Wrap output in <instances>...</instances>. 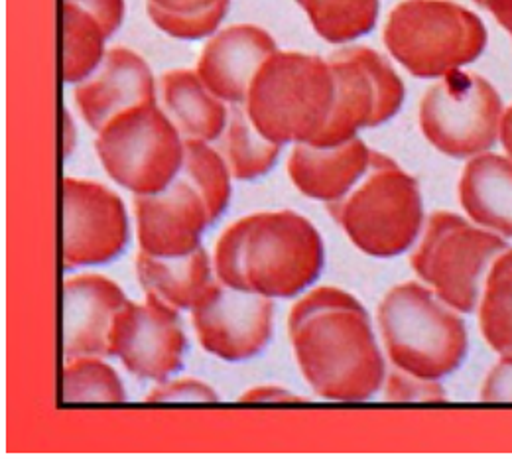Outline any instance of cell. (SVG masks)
Returning a JSON list of instances; mask_svg holds the SVG:
<instances>
[{
  "instance_id": "1",
  "label": "cell",
  "mask_w": 512,
  "mask_h": 459,
  "mask_svg": "<svg viewBox=\"0 0 512 459\" xmlns=\"http://www.w3.org/2000/svg\"><path fill=\"white\" fill-rule=\"evenodd\" d=\"M288 335L314 393L337 402L369 400L383 389L384 359L363 304L335 286L300 298L288 316Z\"/></svg>"
},
{
  "instance_id": "2",
  "label": "cell",
  "mask_w": 512,
  "mask_h": 459,
  "mask_svg": "<svg viewBox=\"0 0 512 459\" xmlns=\"http://www.w3.org/2000/svg\"><path fill=\"white\" fill-rule=\"evenodd\" d=\"M325 247L312 221L296 211H260L229 225L213 255L217 280L266 298H292L318 280Z\"/></svg>"
},
{
  "instance_id": "3",
  "label": "cell",
  "mask_w": 512,
  "mask_h": 459,
  "mask_svg": "<svg viewBox=\"0 0 512 459\" xmlns=\"http://www.w3.org/2000/svg\"><path fill=\"white\" fill-rule=\"evenodd\" d=\"M377 320L386 355L396 369L442 381L467 357L461 314L424 282H402L384 294Z\"/></svg>"
},
{
  "instance_id": "4",
  "label": "cell",
  "mask_w": 512,
  "mask_h": 459,
  "mask_svg": "<svg viewBox=\"0 0 512 459\" xmlns=\"http://www.w3.org/2000/svg\"><path fill=\"white\" fill-rule=\"evenodd\" d=\"M335 103L327 60L300 52H274L256 71L245 109L256 131L276 144L314 142Z\"/></svg>"
},
{
  "instance_id": "5",
  "label": "cell",
  "mask_w": 512,
  "mask_h": 459,
  "mask_svg": "<svg viewBox=\"0 0 512 459\" xmlns=\"http://www.w3.org/2000/svg\"><path fill=\"white\" fill-rule=\"evenodd\" d=\"M327 211L361 253L377 259L408 251L424 225L418 180L377 150L363 180L347 196L327 203Z\"/></svg>"
},
{
  "instance_id": "6",
  "label": "cell",
  "mask_w": 512,
  "mask_h": 459,
  "mask_svg": "<svg viewBox=\"0 0 512 459\" xmlns=\"http://www.w3.org/2000/svg\"><path fill=\"white\" fill-rule=\"evenodd\" d=\"M384 46L414 77L438 79L487 48L483 20L453 0H402L384 24Z\"/></svg>"
},
{
  "instance_id": "7",
  "label": "cell",
  "mask_w": 512,
  "mask_h": 459,
  "mask_svg": "<svg viewBox=\"0 0 512 459\" xmlns=\"http://www.w3.org/2000/svg\"><path fill=\"white\" fill-rule=\"evenodd\" d=\"M509 249L507 239L451 211L428 217L410 264L416 276L459 314L479 306L487 272Z\"/></svg>"
},
{
  "instance_id": "8",
  "label": "cell",
  "mask_w": 512,
  "mask_h": 459,
  "mask_svg": "<svg viewBox=\"0 0 512 459\" xmlns=\"http://www.w3.org/2000/svg\"><path fill=\"white\" fill-rule=\"evenodd\" d=\"M107 176L134 196L166 190L182 172L186 140L156 101L115 115L97 134Z\"/></svg>"
},
{
  "instance_id": "9",
  "label": "cell",
  "mask_w": 512,
  "mask_h": 459,
  "mask_svg": "<svg viewBox=\"0 0 512 459\" xmlns=\"http://www.w3.org/2000/svg\"><path fill=\"white\" fill-rule=\"evenodd\" d=\"M503 113V99L489 79L455 69L428 87L418 121L434 148L449 158L465 160L497 144Z\"/></svg>"
},
{
  "instance_id": "10",
  "label": "cell",
  "mask_w": 512,
  "mask_h": 459,
  "mask_svg": "<svg viewBox=\"0 0 512 459\" xmlns=\"http://www.w3.org/2000/svg\"><path fill=\"white\" fill-rule=\"evenodd\" d=\"M335 79L331 117L314 146H337L357 138L361 129L390 121L404 103V83L383 54L367 46H347L329 54Z\"/></svg>"
},
{
  "instance_id": "11",
  "label": "cell",
  "mask_w": 512,
  "mask_h": 459,
  "mask_svg": "<svg viewBox=\"0 0 512 459\" xmlns=\"http://www.w3.org/2000/svg\"><path fill=\"white\" fill-rule=\"evenodd\" d=\"M128 243L123 199L103 184L79 178L62 182L64 268L109 263Z\"/></svg>"
},
{
  "instance_id": "12",
  "label": "cell",
  "mask_w": 512,
  "mask_h": 459,
  "mask_svg": "<svg viewBox=\"0 0 512 459\" xmlns=\"http://www.w3.org/2000/svg\"><path fill=\"white\" fill-rule=\"evenodd\" d=\"M272 298L211 280L192 308L201 347L229 363L258 355L272 335Z\"/></svg>"
},
{
  "instance_id": "13",
  "label": "cell",
  "mask_w": 512,
  "mask_h": 459,
  "mask_svg": "<svg viewBox=\"0 0 512 459\" xmlns=\"http://www.w3.org/2000/svg\"><path fill=\"white\" fill-rule=\"evenodd\" d=\"M188 339L178 310L154 294L144 304H127L115 316L109 357H119L128 373L156 383L168 381L180 371Z\"/></svg>"
},
{
  "instance_id": "14",
  "label": "cell",
  "mask_w": 512,
  "mask_h": 459,
  "mask_svg": "<svg viewBox=\"0 0 512 459\" xmlns=\"http://www.w3.org/2000/svg\"><path fill=\"white\" fill-rule=\"evenodd\" d=\"M134 211L140 251L152 257H186L197 251L211 223L203 197L182 174L158 194L134 196Z\"/></svg>"
},
{
  "instance_id": "15",
  "label": "cell",
  "mask_w": 512,
  "mask_h": 459,
  "mask_svg": "<svg viewBox=\"0 0 512 459\" xmlns=\"http://www.w3.org/2000/svg\"><path fill=\"white\" fill-rule=\"evenodd\" d=\"M123 288L103 274L65 278L62 288V353L64 359L109 357L115 316L127 304Z\"/></svg>"
},
{
  "instance_id": "16",
  "label": "cell",
  "mask_w": 512,
  "mask_h": 459,
  "mask_svg": "<svg viewBox=\"0 0 512 459\" xmlns=\"http://www.w3.org/2000/svg\"><path fill=\"white\" fill-rule=\"evenodd\" d=\"M278 52L274 38L255 24H233L217 32L201 50L197 75L225 103H245L260 66Z\"/></svg>"
},
{
  "instance_id": "17",
  "label": "cell",
  "mask_w": 512,
  "mask_h": 459,
  "mask_svg": "<svg viewBox=\"0 0 512 459\" xmlns=\"http://www.w3.org/2000/svg\"><path fill=\"white\" fill-rule=\"evenodd\" d=\"M75 87V105L83 121L101 131L115 115L156 101V83L148 64L125 46L107 50L101 66Z\"/></svg>"
},
{
  "instance_id": "18",
  "label": "cell",
  "mask_w": 512,
  "mask_h": 459,
  "mask_svg": "<svg viewBox=\"0 0 512 459\" xmlns=\"http://www.w3.org/2000/svg\"><path fill=\"white\" fill-rule=\"evenodd\" d=\"M373 152L361 138L337 146L300 142L288 158V176L302 196L333 203L363 180L371 168Z\"/></svg>"
},
{
  "instance_id": "19",
  "label": "cell",
  "mask_w": 512,
  "mask_h": 459,
  "mask_svg": "<svg viewBox=\"0 0 512 459\" xmlns=\"http://www.w3.org/2000/svg\"><path fill=\"white\" fill-rule=\"evenodd\" d=\"M459 201L467 217L503 239H512V160L483 152L465 164Z\"/></svg>"
},
{
  "instance_id": "20",
  "label": "cell",
  "mask_w": 512,
  "mask_h": 459,
  "mask_svg": "<svg viewBox=\"0 0 512 459\" xmlns=\"http://www.w3.org/2000/svg\"><path fill=\"white\" fill-rule=\"evenodd\" d=\"M160 95L170 121L186 138L213 142L227 127L225 101L215 97L192 69H172L160 77Z\"/></svg>"
},
{
  "instance_id": "21",
  "label": "cell",
  "mask_w": 512,
  "mask_h": 459,
  "mask_svg": "<svg viewBox=\"0 0 512 459\" xmlns=\"http://www.w3.org/2000/svg\"><path fill=\"white\" fill-rule=\"evenodd\" d=\"M136 276L146 294H154L178 312L192 310L211 282V259L203 247L186 257H152L140 251Z\"/></svg>"
},
{
  "instance_id": "22",
  "label": "cell",
  "mask_w": 512,
  "mask_h": 459,
  "mask_svg": "<svg viewBox=\"0 0 512 459\" xmlns=\"http://www.w3.org/2000/svg\"><path fill=\"white\" fill-rule=\"evenodd\" d=\"M282 144L266 140L249 119L245 107L235 105L229 113V123L219 138L231 176L237 180H255L272 170L280 156Z\"/></svg>"
},
{
  "instance_id": "23",
  "label": "cell",
  "mask_w": 512,
  "mask_h": 459,
  "mask_svg": "<svg viewBox=\"0 0 512 459\" xmlns=\"http://www.w3.org/2000/svg\"><path fill=\"white\" fill-rule=\"evenodd\" d=\"M64 50H62V77L65 83H81L87 79L105 58L107 34L101 22L81 6L64 0Z\"/></svg>"
},
{
  "instance_id": "24",
  "label": "cell",
  "mask_w": 512,
  "mask_h": 459,
  "mask_svg": "<svg viewBox=\"0 0 512 459\" xmlns=\"http://www.w3.org/2000/svg\"><path fill=\"white\" fill-rule=\"evenodd\" d=\"M479 328L493 351L512 355V249L491 264L479 298Z\"/></svg>"
},
{
  "instance_id": "25",
  "label": "cell",
  "mask_w": 512,
  "mask_h": 459,
  "mask_svg": "<svg viewBox=\"0 0 512 459\" xmlns=\"http://www.w3.org/2000/svg\"><path fill=\"white\" fill-rule=\"evenodd\" d=\"M298 4L329 44H347L369 34L379 18V0H298Z\"/></svg>"
},
{
  "instance_id": "26",
  "label": "cell",
  "mask_w": 512,
  "mask_h": 459,
  "mask_svg": "<svg viewBox=\"0 0 512 459\" xmlns=\"http://www.w3.org/2000/svg\"><path fill=\"white\" fill-rule=\"evenodd\" d=\"M180 174L203 197L211 223L219 219L231 199V170L223 154L205 140L186 138L184 166Z\"/></svg>"
},
{
  "instance_id": "27",
  "label": "cell",
  "mask_w": 512,
  "mask_h": 459,
  "mask_svg": "<svg viewBox=\"0 0 512 459\" xmlns=\"http://www.w3.org/2000/svg\"><path fill=\"white\" fill-rule=\"evenodd\" d=\"M127 398L117 371L99 355L65 359L62 369L64 404L75 402H123Z\"/></svg>"
},
{
  "instance_id": "28",
  "label": "cell",
  "mask_w": 512,
  "mask_h": 459,
  "mask_svg": "<svg viewBox=\"0 0 512 459\" xmlns=\"http://www.w3.org/2000/svg\"><path fill=\"white\" fill-rule=\"evenodd\" d=\"M229 2L231 0H221L209 10H203L197 14H174L152 4H146V12L150 20L168 36H174L180 40H199V38L211 36L219 28V24L223 22L229 10Z\"/></svg>"
},
{
  "instance_id": "29",
  "label": "cell",
  "mask_w": 512,
  "mask_h": 459,
  "mask_svg": "<svg viewBox=\"0 0 512 459\" xmlns=\"http://www.w3.org/2000/svg\"><path fill=\"white\" fill-rule=\"evenodd\" d=\"M384 400L394 402H440L446 400V389L440 381L424 379L402 369H396L388 375L384 387Z\"/></svg>"
},
{
  "instance_id": "30",
  "label": "cell",
  "mask_w": 512,
  "mask_h": 459,
  "mask_svg": "<svg viewBox=\"0 0 512 459\" xmlns=\"http://www.w3.org/2000/svg\"><path fill=\"white\" fill-rule=\"evenodd\" d=\"M215 400H219L217 391L193 377L164 381L160 387L146 394V402H215Z\"/></svg>"
},
{
  "instance_id": "31",
  "label": "cell",
  "mask_w": 512,
  "mask_h": 459,
  "mask_svg": "<svg viewBox=\"0 0 512 459\" xmlns=\"http://www.w3.org/2000/svg\"><path fill=\"white\" fill-rule=\"evenodd\" d=\"M479 398L485 402H512V355H501L487 373Z\"/></svg>"
},
{
  "instance_id": "32",
  "label": "cell",
  "mask_w": 512,
  "mask_h": 459,
  "mask_svg": "<svg viewBox=\"0 0 512 459\" xmlns=\"http://www.w3.org/2000/svg\"><path fill=\"white\" fill-rule=\"evenodd\" d=\"M83 10H87L91 16H95L107 38H111L123 24L125 18V0H69Z\"/></svg>"
},
{
  "instance_id": "33",
  "label": "cell",
  "mask_w": 512,
  "mask_h": 459,
  "mask_svg": "<svg viewBox=\"0 0 512 459\" xmlns=\"http://www.w3.org/2000/svg\"><path fill=\"white\" fill-rule=\"evenodd\" d=\"M221 0H146V4L158 6L162 10L174 12V14H197L203 10H209L211 6L219 4Z\"/></svg>"
},
{
  "instance_id": "34",
  "label": "cell",
  "mask_w": 512,
  "mask_h": 459,
  "mask_svg": "<svg viewBox=\"0 0 512 459\" xmlns=\"http://www.w3.org/2000/svg\"><path fill=\"white\" fill-rule=\"evenodd\" d=\"M243 402H302L304 398L280 387H256L241 396Z\"/></svg>"
},
{
  "instance_id": "35",
  "label": "cell",
  "mask_w": 512,
  "mask_h": 459,
  "mask_svg": "<svg viewBox=\"0 0 512 459\" xmlns=\"http://www.w3.org/2000/svg\"><path fill=\"white\" fill-rule=\"evenodd\" d=\"M479 6L489 10L512 38V0H479Z\"/></svg>"
},
{
  "instance_id": "36",
  "label": "cell",
  "mask_w": 512,
  "mask_h": 459,
  "mask_svg": "<svg viewBox=\"0 0 512 459\" xmlns=\"http://www.w3.org/2000/svg\"><path fill=\"white\" fill-rule=\"evenodd\" d=\"M499 142L503 144V148H505L507 156L512 160V105L509 109H505V113H503Z\"/></svg>"
},
{
  "instance_id": "37",
  "label": "cell",
  "mask_w": 512,
  "mask_h": 459,
  "mask_svg": "<svg viewBox=\"0 0 512 459\" xmlns=\"http://www.w3.org/2000/svg\"><path fill=\"white\" fill-rule=\"evenodd\" d=\"M473 2H475V4H479V0H473Z\"/></svg>"
},
{
  "instance_id": "38",
  "label": "cell",
  "mask_w": 512,
  "mask_h": 459,
  "mask_svg": "<svg viewBox=\"0 0 512 459\" xmlns=\"http://www.w3.org/2000/svg\"><path fill=\"white\" fill-rule=\"evenodd\" d=\"M296 2H298V0H296Z\"/></svg>"
}]
</instances>
